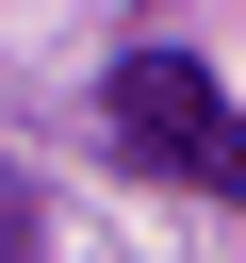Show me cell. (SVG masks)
Listing matches in <instances>:
<instances>
[{
    "label": "cell",
    "instance_id": "cell-2",
    "mask_svg": "<svg viewBox=\"0 0 246 263\" xmlns=\"http://www.w3.org/2000/svg\"><path fill=\"white\" fill-rule=\"evenodd\" d=\"M0 263H33V181L0 164Z\"/></svg>",
    "mask_w": 246,
    "mask_h": 263
},
{
    "label": "cell",
    "instance_id": "cell-1",
    "mask_svg": "<svg viewBox=\"0 0 246 263\" xmlns=\"http://www.w3.org/2000/svg\"><path fill=\"white\" fill-rule=\"evenodd\" d=\"M98 132L148 164V181H197V197H246V115H230V82L197 66V49H131L115 82H98Z\"/></svg>",
    "mask_w": 246,
    "mask_h": 263
}]
</instances>
